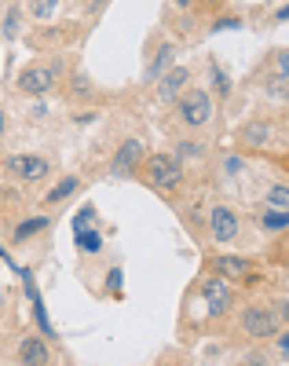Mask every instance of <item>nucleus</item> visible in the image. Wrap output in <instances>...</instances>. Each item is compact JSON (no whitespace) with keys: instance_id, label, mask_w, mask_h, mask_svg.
<instances>
[{"instance_id":"nucleus-14","label":"nucleus","mask_w":289,"mask_h":366,"mask_svg":"<svg viewBox=\"0 0 289 366\" xmlns=\"http://www.w3.org/2000/svg\"><path fill=\"white\" fill-rule=\"evenodd\" d=\"M77 245H81L84 253H99L103 249V239L95 231H77Z\"/></svg>"},{"instance_id":"nucleus-9","label":"nucleus","mask_w":289,"mask_h":366,"mask_svg":"<svg viewBox=\"0 0 289 366\" xmlns=\"http://www.w3.org/2000/svg\"><path fill=\"white\" fill-rule=\"evenodd\" d=\"M187 77H190V73H187L184 66H176V70L162 81V88H158V99H162V103H173L176 95H179V88L187 84Z\"/></svg>"},{"instance_id":"nucleus-8","label":"nucleus","mask_w":289,"mask_h":366,"mask_svg":"<svg viewBox=\"0 0 289 366\" xmlns=\"http://www.w3.org/2000/svg\"><path fill=\"white\" fill-rule=\"evenodd\" d=\"M51 84H55V73L51 70H26L23 77H18V88L23 92H48Z\"/></svg>"},{"instance_id":"nucleus-12","label":"nucleus","mask_w":289,"mask_h":366,"mask_svg":"<svg viewBox=\"0 0 289 366\" xmlns=\"http://www.w3.org/2000/svg\"><path fill=\"white\" fill-rule=\"evenodd\" d=\"M73 191H77V180H73V176H66L62 183H55V187L48 191V202H62V198H70Z\"/></svg>"},{"instance_id":"nucleus-15","label":"nucleus","mask_w":289,"mask_h":366,"mask_svg":"<svg viewBox=\"0 0 289 366\" xmlns=\"http://www.w3.org/2000/svg\"><path fill=\"white\" fill-rule=\"evenodd\" d=\"M267 202H271V206H275V212H286V187H282V183H278V187H271V195H267Z\"/></svg>"},{"instance_id":"nucleus-19","label":"nucleus","mask_w":289,"mask_h":366,"mask_svg":"<svg viewBox=\"0 0 289 366\" xmlns=\"http://www.w3.org/2000/svg\"><path fill=\"white\" fill-rule=\"evenodd\" d=\"M88 220H92V206H84L77 217H73V228H77V231H88Z\"/></svg>"},{"instance_id":"nucleus-21","label":"nucleus","mask_w":289,"mask_h":366,"mask_svg":"<svg viewBox=\"0 0 289 366\" xmlns=\"http://www.w3.org/2000/svg\"><path fill=\"white\" fill-rule=\"evenodd\" d=\"M51 12H55V4H34V15H40V19H48Z\"/></svg>"},{"instance_id":"nucleus-18","label":"nucleus","mask_w":289,"mask_h":366,"mask_svg":"<svg viewBox=\"0 0 289 366\" xmlns=\"http://www.w3.org/2000/svg\"><path fill=\"white\" fill-rule=\"evenodd\" d=\"M121 282H125L121 267H110V275H106V286H110V293H121Z\"/></svg>"},{"instance_id":"nucleus-10","label":"nucleus","mask_w":289,"mask_h":366,"mask_svg":"<svg viewBox=\"0 0 289 366\" xmlns=\"http://www.w3.org/2000/svg\"><path fill=\"white\" fill-rule=\"evenodd\" d=\"M216 267L220 275H227V278H245L249 275V260H242V256H216Z\"/></svg>"},{"instance_id":"nucleus-17","label":"nucleus","mask_w":289,"mask_h":366,"mask_svg":"<svg viewBox=\"0 0 289 366\" xmlns=\"http://www.w3.org/2000/svg\"><path fill=\"white\" fill-rule=\"evenodd\" d=\"M40 228H48V220H45V217H34L29 223H23V228L15 231V239H26V234H34V231H40Z\"/></svg>"},{"instance_id":"nucleus-13","label":"nucleus","mask_w":289,"mask_h":366,"mask_svg":"<svg viewBox=\"0 0 289 366\" xmlns=\"http://www.w3.org/2000/svg\"><path fill=\"white\" fill-rule=\"evenodd\" d=\"M271 139V125H249L245 128V143H253V147H260Z\"/></svg>"},{"instance_id":"nucleus-7","label":"nucleus","mask_w":289,"mask_h":366,"mask_svg":"<svg viewBox=\"0 0 289 366\" xmlns=\"http://www.w3.org/2000/svg\"><path fill=\"white\" fill-rule=\"evenodd\" d=\"M48 344L40 341V337H26L23 341V348H18V363L23 366H48Z\"/></svg>"},{"instance_id":"nucleus-1","label":"nucleus","mask_w":289,"mask_h":366,"mask_svg":"<svg viewBox=\"0 0 289 366\" xmlns=\"http://www.w3.org/2000/svg\"><path fill=\"white\" fill-rule=\"evenodd\" d=\"M179 114H184V121H187V125H194V128H198V125H205L209 117H212V99H209L205 92H190L187 99L179 103Z\"/></svg>"},{"instance_id":"nucleus-22","label":"nucleus","mask_w":289,"mask_h":366,"mask_svg":"<svg viewBox=\"0 0 289 366\" xmlns=\"http://www.w3.org/2000/svg\"><path fill=\"white\" fill-rule=\"evenodd\" d=\"M0 136H4V110H0Z\"/></svg>"},{"instance_id":"nucleus-4","label":"nucleus","mask_w":289,"mask_h":366,"mask_svg":"<svg viewBox=\"0 0 289 366\" xmlns=\"http://www.w3.org/2000/svg\"><path fill=\"white\" fill-rule=\"evenodd\" d=\"M242 326H245V333L249 337H271L275 333V311H267V308H249L245 311V319H242Z\"/></svg>"},{"instance_id":"nucleus-2","label":"nucleus","mask_w":289,"mask_h":366,"mask_svg":"<svg viewBox=\"0 0 289 366\" xmlns=\"http://www.w3.org/2000/svg\"><path fill=\"white\" fill-rule=\"evenodd\" d=\"M151 176H154V183H158L162 191H173L176 183L184 180V169H179V161L158 154V158H151Z\"/></svg>"},{"instance_id":"nucleus-11","label":"nucleus","mask_w":289,"mask_h":366,"mask_svg":"<svg viewBox=\"0 0 289 366\" xmlns=\"http://www.w3.org/2000/svg\"><path fill=\"white\" fill-rule=\"evenodd\" d=\"M139 158H143V147H139L136 139H128V143L117 150V165H136Z\"/></svg>"},{"instance_id":"nucleus-16","label":"nucleus","mask_w":289,"mask_h":366,"mask_svg":"<svg viewBox=\"0 0 289 366\" xmlns=\"http://www.w3.org/2000/svg\"><path fill=\"white\" fill-rule=\"evenodd\" d=\"M289 223V217L286 212H264V228H271V231H282Z\"/></svg>"},{"instance_id":"nucleus-20","label":"nucleus","mask_w":289,"mask_h":366,"mask_svg":"<svg viewBox=\"0 0 289 366\" xmlns=\"http://www.w3.org/2000/svg\"><path fill=\"white\" fill-rule=\"evenodd\" d=\"M165 62H168V45L162 48V56L154 59V66H151V77H162V66H165Z\"/></svg>"},{"instance_id":"nucleus-3","label":"nucleus","mask_w":289,"mask_h":366,"mask_svg":"<svg viewBox=\"0 0 289 366\" xmlns=\"http://www.w3.org/2000/svg\"><path fill=\"white\" fill-rule=\"evenodd\" d=\"M209 231H212V239H216V242H231V239H238V217H234L231 209L216 206V209L209 212Z\"/></svg>"},{"instance_id":"nucleus-6","label":"nucleus","mask_w":289,"mask_h":366,"mask_svg":"<svg viewBox=\"0 0 289 366\" xmlns=\"http://www.w3.org/2000/svg\"><path fill=\"white\" fill-rule=\"evenodd\" d=\"M8 169L18 172V176H26V180H45L48 176V161L45 158H29V154L8 158Z\"/></svg>"},{"instance_id":"nucleus-5","label":"nucleus","mask_w":289,"mask_h":366,"mask_svg":"<svg viewBox=\"0 0 289 366\" xmlns=\"http://www.w3.org/2000/svg\"><path fill=\"white\" fill-rule=\"evenodd\" d=\"M201 297H205V304H209V311H212V315H223V311L231 308V300H234L223 278H209V282L201 286Z\"/></svg>"}]
</instances>
